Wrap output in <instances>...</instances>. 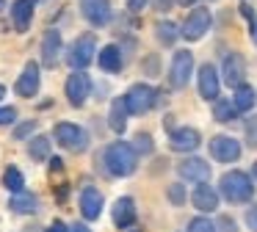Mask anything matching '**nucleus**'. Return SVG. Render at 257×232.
Wrapping results in <instances>:
<instances>
[{
	"instance_id": "f257e3e1",
	"label": "nucleus",
	"mask_w": 257,
	"mask_h": 232,
	"mask_svg": "<svg viewBox=\"0 0 257 232\" xmlns=\"http://www.w3.org/2000/svg\"><path fill=\"white\" fill-rule=\"evenodd\" d=\"M105 166L113 177H130L139 166V152L133 149V144L113 141L105 147Z\"/></svg>"
},
{
	"instance_id": "f03ea898",
	"label": "nucleus",
	"mask_w": 257,
	"mask_h": 232,
	"mask_svg": "<svg viewBox=\"0 0 257 232\" xmlns=\"http://www.w3.org/2000/svg\"><path fill=\"white\" fill-rule=\"evenodd\" d=\"M218 193H221L229 204H246L254 196V182H251V177L243 174V171H227V174L221 177V182H218Z\"/></svg>"
},
{
	"instance_id": "7ed1b4c3",
	"label": "nucleus",
	"mask_w": 257,
	"mask_h": 232,
	"mask_svg": "<svg viewBox=\"0 0 257 232\" xmlns=\"http://www.w3.org/2000/svg\"><path fill=\"white\" fill-rule=\"evenodd\" d=\"M97 53V39L94 33H80L72 44H69V53H67V64L72 69H86V66L94 61Z\"/></svg>"
},
{
	"instance_id": "20e7f679",
	"label": "nucleus",
	"mask_w": 257,
	"mask_h": 232,
	"mask_svg": "<svg viewBox=\"0 0 257 232\" xmlns=\"http://www.w3.org/2000/svg\"><path fill=\"white\" fill-rule=\"evenodd\" d=\"M53 136H56L58 147L72 149V152H83V149L89 147V136H86V130L80 125H75V122H58L56 130H53Z\"/></svg>"
},
{
	"instance_id": "39448f33",
	"label": "nucleus",
	"mask_w": 257,
	"mask_h": 232,
	"mask_svg": "<svg viewBox=\"0 0 257 232\" xmlns=\"http://www.w3.org/2000/svg\"><path fill=\"white\" fill-rule=\"evenodd\" d=\"M191 72H194V55H191V50H177L172 58V66H169V83H172V88L188 86Z\"/></svg>"
},
{
	"instance_id": "423d86ee",
	"label": "nucleus",
	"mask_w": 257,
	"mask_h": 232,
	"mask_svg": "<svg viewBox=\"0 0 257 232\" xmlns=\"http://www.w3.org/2000/svg\"><path fill=\"white\" fill-rule=\"evenodd\" d=\"M124 99H127L130 113H133V116H144L147 110L155 108V88L147 86V83H136V86L127 88Z\"/></svg>"
},
{
	"instance_id": "0eeeda50",
	"label": "nucleus",
	"mask_w": 257,
	"mask_h": 232,
	"mask_svg": "<svg viewBox=\"0 0 257 232\" xmlns=\"http://www.w3.org/2000/svg\"><path fill=\"white\" fill-rule=\"evenodd\" d=\"M64 91H67L69 105L80 108V105L89 99V94H91V77L86 75L83 69H72V75H69L67 83H64Z\"/></svg>"
},
{
	"instance_id": "6e6552de",
	"label": "nucleus",
	"mask_w": 257,
	"mask_h": 232,
	"mask_svg": "<svg viewBox=\"0 0 257 232\" xmlns=\"http://www.w3.org/2000/svg\"><path fill=\"white\" fill-rule=\"evenodd\" d=\"M207 149H210V158L218 160V163H235L240 158V152H243V147L232 136H213Z\"/></svg>"
},
{
	"instance_id": "1a4fd4ad",
	"label": "nucleus",
	"mask_w": 257,
	"mask_h": 232,
	"mask_svg": "<svg viewBox=\"0 0 257 232\" xmlns=\"http://www.w3.org/2000/svg\"><path fill=\"white\" fill-rule=\"evenodd\" d=\"M210 22H213V17H210L207 9H194L188 17H185V22H183V39H188V42H199V39L207 33Z\"/></svg>"
},
{
	"instance_id": "9d476101",
	"label": "nucleus",
	"mask_w": 257,
	"mask_h": 232,
	"mask_svg": "<svg viewBox=\"0 0 257 232\" xmlns=\"http://www.w3.org/2000/svg\"><path fill=\"white\" fill-rule=\"evenodd\" d=\"M39 83H42V69L36 61H28V64L23 66V72H20L17 83H14V91L20 94V97H36V91H39Z\"/></svg>"
},
{
	"instance_id": "9b49d317",
	"label": "nucleus",
	"mask_w": 257,
	"mask_h": 232,
	"mask_svg": "<svg viewBox=\"0 0 257 232\" xmlns=\"http://www.w3.org/2000/svg\"><path fill=\"white\" fill-rule=\"evenodd\" d=\"M80 14L94 28H102L111 20V3L108 0H80Z\"/></svg>"
},
{
	"instance_id": "f8f14e48",
	"label": "nucleus",
	"mask_w": 257,
	"mask_h": 232,
	"mask_svg": "<svg viewBox=\"0 0 257 232\" xmlns=\"http://www.w3.org/2000/svg\"><path fill=\"white\" fill-rule=\"evenodd\" d=\"M199 144H202V136L194 127H177V130L169 133V147L174 152H194Z\"/></svg>"
},
{
	"instance_id": "ddd939ff",
	"label": "nucleus",
	"mask_w": 257,
	"mask_h": 232,
	"mask_svg": "<svg viewBox=\"0 0 257 232\" xmlns=\"http://www.w3.org/2000/svg\"><path fill=\"white\" fill-rule=\"evenodd\" d=\"M221 77L227 86H240V83L246 80V61L240 53H229L227 58H224V66H221Z\"/></svg>"
},
{
	"instance_id": "4468645a",
	"label": "nucleus",
	"mask_w": 257,
	"mask_h": 232,
	"mask_svg": "<svg viewBox=\"0 0 257 232\" xmlns=\"http://www.w3.org/2000/svg\"><path fill=\"white\" fill-rule=\"evenodd\" d=\"M218 196H221V193L213 191V185L196 182V188L191 191V204H194L199 213H213V210L218 207Z\"/></svg>"
},
{
	"instance_id": "2eb2a0df",
	"label": "nucleus",
	"mask_w": 257,
	"mask_h": 232,
	"mask_svg": "<svg viewBox=\"0 0 257 232\" xmlns=\"http://www.w3.org/2000/svg\"><path fill=\"white\" fill-rule=\"evenodd\" d=\"M80 213H83L86 221H97L102 213V193L97 191L94 185H86L80 191Z\"/></svg>"
},
{
	"instance_id": "dca6fc26",
	"label": "nucleus",
	"mask_w": 257,
	"mask_h": 232,
	"mask_svg": "<svg viewBox=\"0 0 257 232\" xmlns=\"http://www.w3.org/2000/svg\"><path fill=\"white\" fill-rule=\"evenodd\" d=\"M58 55H61V33L58 31H47L42 36V66L56 69L58 66Z\"/></svg>"
},
{
	"instance_id": "f3484780",
	"label": "nucleus",
	"mask_w": 257,
	"mask_h": 232,
	"mask_svg": "<svg viewBox=\"0 0 257 232\" xmlns=\"http://www.w3.org/2000/svg\"><path fill=\"white\" fill-rule=\"evenodd\" d=\"M111 218L119 229H127V226L136 224V202L130 196H119L113 202V210H111Z\"/></svg>"
},
{
	"instance_id": "a211bd4d",
	"label": "nucleus",
	"mask_w": 257,
	"mask_h": 232,
	"mask_svg": "<svg viewBox=\"0 0 257 232\" xmlns=\"http://www.w3.org/2000/svg\"><path fill=\"white\" fill-rule=\"evenodd\" d=\"M218 88H221V80H218V72L213 64H202L199 66V94L205 99H216L218 97Z\"/></svg>"
},
{
	"instance_id": "6ab92c4d",
	"label": "nucleus",
	"mask_w": 257,
	"mask_h": 232,
	"mask_svg": "<svg viewBox=\"0 0 257 232\" xmlns=\"http://www.w3.org/2000/svg\"><path fill=\"white\" fill-rule=\"evenodd\" d=\"M177 171H180V177L183 180H191V182H205L207 180V174H210V166H207V160H202V158H185L183 163L177 166Z\"/></svg>"
},
{
	"instance_id": "aec40b11",
	"label": "nucleus",
	"mask_w": 257,
	"mask_h": 232,
	"mask_svg": "<svg viewBox=\"0 0 257 232\" xmlns=\"http://www.w3.org/2000/svg\"><path fill=\"white\" fill-rule=\"evenodd\" d=\"M34 6L36 0H14L12 6V22L20 33H25L31 28V20H34Z\"/></svg>"
},
{
	"instance_id": "412c9836",
	"label": "nucleus",
	"mask_w": 257,
	"mask_h": 232,
	"mask_svg": "<svg viewBox=\"0 0 257 232\" xmlns=\"http://www.w3.org/2000/svg\"><path fill=\"white\" fill-rule=\"evenodd\" d=\"M127 116H130L127 99L116 97L111 102V110H108V127H111L113 133H124V127H127Z\"/></svg>"
},
{
	"instance_id": "4be33fe9",
	"label": "nucleus",
	"mask_w": 257,
	"mask_h": 232,
	"mask_svg": "<svg viewBox=\"0 0 257 232\" xmlns=\"http://www.w3.org/2000/svg\"><path fill=\"white\" fill-rule=\"evenodd\" d=\"M97 64H100L102 72H108V75H116V72H122V50L116 47V44H108V47L100 50V55H97Z\"/></svg>"
},
{
	"instance_id": "5701e85b",
	"label": "nucleus",
	"mask_w": 257,
	"mask_h": 232,
	"mask_svg": "<svg viewBox=\"0 0 257 232\" xmlns=\"http://www.w3.org/2000/svg\"><path fill=\"white\" fill-rule=\"evenodd\" d=\"M9 210H12V213H20V215L36 213V210H39V199H36L31 191L23 188V191L12 193V199H9Z\"/></svg>"
},
{
	"instance_id": "b1692460",
	"label": "nucleus",
	"mask_w": 257,
	"mask_h": 232,
	"mask_svg": "<svg viewBox=\"0 0 257 232\" xmlns=\"http://www.w3.org/2000/svg\"><path fill=\"white\" fill-rule=\"evenodd\" d=\"M257 102V94L251 86H246V83H240V86H235V94H232V105L238 113H246V110H251Z\"/></svg>"
},
{
	"instance_id": "393cba45",
	"label": "nucleus",
	"mask_w": 257,
	"mask_h": 232,
	"mask_svg": "<svg viewBox=\"0 0 257 232\" xmlns=\"http://www.w3.org/2000/svg\"><path fill=\"white\" fill-rule=\"evenodd\" d=\"M155 36H158V42H161L163 47H172V44L177 42L183 33H180V28L174 25L172 20H161V22L155 25Z\"/></svg>"
},
{
	"instance_id": "a878e982",
	"label": "nucleus",
	"mask_w": 257,
	"mask_h": 232,
	"mask_svg": "<svg viewBox=\"0 0 257 232\" xmlns=\"http://www.w3.org/2000/svg\"><path fill=\"white\" fill-rule=\"evenodd\" d=\"M28 158L36 160V163H42V160L50 158V138H47V136L31 138V144H28Z\"/></svg>"
},
{
	"instance_id": "bb28decb",
	"label": "nucleus",
	"mask_w": 257,
	"mask_h": 232,
	"mask_svg": "<svg viewBox=\"0 0 257 232\" xmlns=\"http://www.w3.org/2000/svg\"><path fill=\"white\" fill-rule=\"evenodd\" d=\"M213 116H216L218 122H229V119H235V116H238V110H235L232 99L216 97V99H213Z\"/></svg>"
},
{
	"instance_id": "cd10ccee",
	"label": "nucleus",
	"mask_w": 257,
	"mask_h": 232,
	"mask_svg": "<svg viewBox=\"0 0 257 232\" xmlns=\"http://www.w3.org/2000/svg\"><path fill=\"white\" fill-rule=\"evenodd\" d=\"M3 185H6L12 193L23 191V188H25V177H23V171H20L17 166H9L6 174H3Z\"/></svg>"
},
{
	"instance_id": "c85d7f7f",
	"label": "nucleus",
	"mask_w": 257,
	"mask_h": 232,
	"mask_svg": "<svg viewBox=\"0 0 257 232\" xmlns=\"http://www.w3.org/2000/svg\"><path fill=\"white\" fill-rule=\"evenodd\" d=\"M188 232H218L216 224H213L210 218H205V215H199V218H194L188 224Z\"/></svg>"
},
{
	"instance_id": "c756f323",
	"label": "nucleus",
	"mask_w": 257,
	"mask_h": 232,
	"mask_svg": "<svg viewBox=\"0 0 257 232\" xmlns=\"http://www.w3.org/2000/svg\"><path fill=\"white\" fill-rule=\"evenodd\" d=\"M166 196H169V202H172V204H177V207H180V204L185 202V188L180 185V182H174V185H169Z\"/></svg>"
},
{
	"instance_id": "7c9ffc66",
	"label": "nucleus",
	"mask_w": 257,
	"mask_h": 232,
	"mask_svg": "<svg viewBox=\"0 0 257 232\" xmlns=\"http://www.w3.org/2000/svg\"><path fill=\"white\" fill-rule=\"evenodd\" d=\"M243 130H246V144H249V147H257V116H249V119H246Z\"/></svg>"
},
{
	"instance_id": "2f4dec72",
	"label": "nucleus",
	"mask_w": 257,
	"mask_h": 232,
	"mask_svg": "<svg viewBox=\"0 0 257 232\" xmlns=\"http://www.w3.org/2000/svg\"><path fill=\"white\" fill-rule=\"evenodd\" d=\"M136 152H152V138L150 136H144V133H139L136 136Z\"/></svg>"
},
{
	"instance_id": "473e14b6",
	"label": "nucleus",
	"mask_w": 257,
	"mask_h": 232,
	"mask_svg": "<svg viewBox=\"0 0 257 232\" xmlns=\"http://www.w3.org/2000/svg\"><path fill=\"white\" fill-rule=\"evenodd\" d=\"M34 130H36V122H23V125L14 130V138H28Z\"/></svg>"
},
{
	"instance_id": "72a5a7b5",
	"label": "nucleus",
	"mask_w": 257,
	"mask_h": 232,
	"mask_svg": "<svg viewBox=\"0 0 257 232\" xmlns=\"http://www.w3.org/2000/svg\"><path fill=\"white\" fill-rule=\"evenodd\" d=\"M14 119H17V110L3 105V108H0V127H3V125H12Z\"/></svg>"
},
{
	"instance_id": "f704fd0d",
	"label": "nucleus",
	"mask_w": 257,
	"mask_h": 232,
	"mask_svg": "<svg viewBox=\"0 0 257 232\" xmlns=\"http://www.w3.org/2000/svg\"><path fill=\"white\" fill-rule=\"evenodd\" d=\"M246 226H249L251 232H257V204H251V207L246 210Z\"/></svg>"
},
{
	"instance_id": "c9c22d12",
	"label": "nucleus",
	"mask_w": 257,
	"mask_h": 232,
	"mask_svg": "<svg viewBox=\"0 0 257 232\" xmlns=\"http://www.w3.org/2000/svg\"><path fill=\"white\" fill-rule=\"evenodd\" d=\"M147 58H150V61L144 64V69L150 72V75H155V72H158V55H147Z\"/></svg>"
},
{
	"instance_id": "e433bc0d",
	"label": "nucleus",
	"mask_w": 257,
	"mask_h": 232,
	"mask_svg": "<svg viewBox=\"0 0 257 232\" xmlns=\"http://www.w3.org/2000/svg\"><path fill=\"white\" fill-rule=\"evenodd\" d=\"M47 232H69V226L61 224V221H53V224L47 226Z\"/></svg>"
},
{
	"instance_id": "4c0bfd02",
	"label": "nucleus",
	"mask_w": 257,
	"mask_h": 232,
	"mask_svg": "<svg viewBox=\"0 0 257 232\" xmlns=\"http://www.w3.org/2000/svg\"><path fill=\"white\" fill-rule=\"evenodd\" d=\"M240 14H243L249 22L254 20V11H251V6H249V3H240Z\"/></svg>"
},
{
	"instance_id": "58836bf2",
	"label": "nucleus",
	"mask_w": 257,
	"mask_h": 232,
	"mask_svg": "<svg viewBox=\"0 0 257 232\" xmlns=\"http://www.w3.org/2000/svg\"><path fill=\"white\" fill-rule=\"evenodd\" d=\"M127 6H130V11H141L147 6V0H127Z\"/></svg>"
},
{
	"instance_id": "ea45409f",
	"label": "nucleus",
	"mask_w": 257,
	"mask_h": 232,
	"mask_svg": "<svg viewBox=\"0 0 257 232\" xmlns=\"http://www.w3.org/2000/svg\"><path fill=\"white\" fill-rule=\"evenodd\" d=\"M152 3H155V9H158V11H166L169 6L174 3V0H152Z\"/></svg>"
},
{
	"instance_id": "a19ab883",
	"label": "nucleus",
	"mask_w": 257,
	"mask_h": 232,
	"mask_svg": "<svg viewBox=\"0 0 257 232\" xmlns=\"http://www.w3.org/2000/svg\"><path fill=\"white\" fill-rule=\"evenodd\" d=\"M50 169H53V171H61V169H64V160H61V158H50Z\"/></svg>"
},
{
	"instance_id": "79ce46f5",
	"label": "nucleus",
	"mask_w": 257,
	"mask_h": 232,
	"mask_svg": "<svg viewBox=\"0 0 257 232\" xmlns=\"http://www.w3.org/2000/svg\"><path fill=\"white\" fill-rule=\"evenodd\" d=\"M69 232H91V229H89L86 224H80V221H78V224H72V226H69Z\"/></svg>"
},
{
	"instance_id": "37998d69",
	"label": "nucleus",
	"mask_w": 257,
	"mask_h": 232,
	"mask_svg": "<svg viewBox=\"0 0 257 232\" xmlns=\"http://www.w3.org/2000/svg\"><path fill=\"white\" fill-rule=\"evenodd\" d=\"M249 25H251V42L257 44V17H254V20L249 22Z\"/></svg>"
},
{
	"instance_id": "c03bdc74",
	"label": "nucleus",
	"mask_w": 257,
	"mask_h": 232,
	"mask_svg": "<svg viewBox=\"0 0 257 232\" xmlns=\"http://www.w3.org/2000/svg\"><path fill=\"white\" fill-rule=\"evenodd\" d=\"M177 3H180V6H188V9H191V6L196 3V0H177Z\"/></svg>"
},
{
	"instance_id": "a18cd8bd",
	"label": "nucleus",
	"mask_w": 257,
	"mask_h": 232,
	"mask_svg": "<svg viewBox=\"0 0 257 232\" xmlns=\"http://www.w3.org/2000/svg\"><path fill=\"white\" fill-rule=\"evenodd\" d=\"M6 97V86H0V99Z\"/></svg>"
},
{
	"instance_id": "49530a36",
	"label": "nucleus",
	"mask_w": 257,
	"mask_h": 232,
	"mask_svg": "<svg viewBox=\"0 0 257 232\" xmlns=\"http://www.w3.org/2000/svg\"><path fill=\"white\" fill-rule=\"evenodd\" d=\"M251 177H257V163H254V166H251Z\"/></svg>"
},
{
	"instance_id": "de8ad7c7",
	"label": "nucleus",
	"mask_w": 257,
	"mask_h": 232,
	"mask_svg": "<svg viewBox=\"0 0 257 232\" xmlns=\"http://www.w3.org/2000/svg\"><path fill=\"white\" fill-rule=\"evenodd\" d=\"M3 9H6V0H0V11H3Z\"/></svg>"
},
{
	"instance_id": "09e8293b",
	"label": "nucleus",
	"mask_w": 257,
	"mask_h": 232,
	"mask_svg": "<svg viewBox=\"0 0 257 232\" xmlns=\"http://www.w3.org/2000/svg\"><path fill=\"white\" fill-rule=\"evenodd\" d=\"M130 232H141V229H130Z\"/></svg>"
}]
</instances>
